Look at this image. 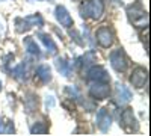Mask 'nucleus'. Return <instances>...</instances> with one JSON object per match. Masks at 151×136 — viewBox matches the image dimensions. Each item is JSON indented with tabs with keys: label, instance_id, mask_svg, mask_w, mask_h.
<instances>
[{
	"label": "nucleus",
	"instance_id": "obj_1",
	"mask_svg": "<svg viewBox=\"0 0 151 136\" xmlns=\"http://www.w3.org/2000/svg\"><path fill=\"white\" fill-rule=\"evenodd\" d=\"M127 14L132 20V23L136 27H147L148 26V14L142 9L141 5H132L127 9Z\"/></svg>",
	"mask_w": 151,
	"mask_h": 136
},
{
	"label": "nucleus",
	"instance_id": "obj_2",
	"mask_svg": "<svg viewBox=\"0 0 151 136\" xmlns=\"http://www.w3.org/2000/svg\"><path fill=\"white\" fill-rule=\"evenodd\" d=\"M104 12V2L103 0H88L83 8V17H89L92 20H100Z\"/></svg>",
	"mask_w": 151,
	"mask_h": 136
},
{
	"label": "nucleus",
	"instance_id": "obj_3",
	"mask_svg": "<svg viewBox=\"0 0 151 136\" xmlns=\"http://www.w3.org/2000/svg\"><path fill=\"white\" fill-rule=\"evenodd\" d=\"M89 94L95 100H104L110 95V86L109 82L101 80H91L89 82Z\"/></svg>",
	"mask_w": 151,
	"mask_h": 136
},
{
	"label": "nucleus",
	"instance_id": "obj_4",
	"mask_svg": "<svg viewBox=\"0 0 151 136\" xmlns=\"http://www.w3.org/2000/svg\"><path fill=\"white\" fill-rule=\"evenodd\" d=\"M110 65L118 73H124L125 70H127L129 60H127V56H125L122 48H116V50H113L110 53Z\"/></svg>",
	"mask_w": 151,
	"mask_h": 136
},
{
	"label": "nucleus",
	"instance_id": "obj_5",
	"mask_svg": "<svg viewBox=\"0 0 151 136\" xmlns=\"http://www.w3.org/2000/svg\"><path fill=\"white\" fill-rule=\"evenodd\" d=\"M119 124L122 126V129L125 132H133L137 129V121L134 118V114H133V109L130 107H125L122 112H121V122Z\"/></svg>",
	"mask_w": 151,
	"mask_h": 136
},
{
	"label": "nucleus",
	"instance_id": "obj_6",
	"mask_svg": "<svg viewBox=\"0 0 151 136\" xmlns=\"http://www.w3.org/2000/svg\"><path fill=\"white\" fill-rule=\"evenodd\" d=\"M148 80V71L144 67H136L132 71V76H130V83L134 86V88H144L145 83Z\"/></svg>",
	"mask_w": 151,
	"mask_h": 136
},
{
	"label": "nucleus",
	"instance_id": "obj_7",
	"mask_svg": "<svg viewBox=\"0 0 151 136\" xmlns=\"http://www.w3.org/2000/svg\"><path fill=\"white\" fill-rule=\"evenodd\" d=\"M86 79L88 80H101V82H110V77H109V74L107 71L103 68V67H100V65H92L91 68H88L86 71Z\"/></svg>",
	"mask_w": 151,
	"mask_h": 136
},
{
	"label": "nucleus",
	"instance_id": "obj_8",
	"mask_svg": "<svg viewBox=\"0 0 151 136\" xmlns=\"http://www.w3.org/2000/svg\"><path fill=\"white\" fill-rule=\"evenodd\" d=\"M55 17H56V20L60 23V26H64V27H71V26H74V20H73V17L70 15V12L67 11V8L65 6H62V5H59V6H56V9H55Z\"/></svg>",
	"mask_w": 151,
	"mask_h": 136
},
{
	"label": "nucleus",
	"instance_id": "obj_9",
	"mask_svg": "<svg viewBox=\"0 0 151 136\" xmlns=\"http://www.w3.org/2000/svg\"><path fill=\"white\" fill-rule=\"evenodd\" d=\"M97 41H98V44L101 45L103 48H109L112 44H113V33H112V30L109 29V27H106V26H103V27H100L98 30H97Z\"/></svg>",
	"mask_w": 151,
	"mask_h": 136
},
{
	"label": "nucleus",
	"instance_id": "obj_10",
	"mask_svg": "<svg viewBox=\"0 0 151 136\" xmlns=\"http://www.w3.org/2000/svg\"><path fill=\"white\" fill-rule=\"evenodd\" d=\"M112 126V118L107 112V109H100L98 110V114H97V127L101 130L103 133H106Z\"/></svg>",
	"mask_w": 151,
	"mask_h": 136
},
{
	"label": "nucleus",
	"instance_id": "obj_11",
	"mask_svg": "<svg viewBox=\"0 0 151 136\" xmlns=\"http://www.w3.org/2000/svg\"><path fill=\"white\" fill-rule=\"evenodd\" d=\"M130 100H132V91L125 85L119 83L116 86V101L119 104H125V103H129Z\"/></svg>",
	"mask_w": 151,
	"mask_h": 136
},
{
	"label": "nucleus",
	"instance_id": "obj_12",
	"mask_svg": "<svg viewBox=\"0 0 151 136\" xmlns=\"http://www.w3.org/2000/svg\"><path fill=\"white\" fill-rule=\"evenodd\" d=\"M55 65L58 68V71L65 77H70L71 76V71H73V65L71 62H67V59L64 58H56L55 59Z\"/></svg>",
	"mask_w": 151,
	"mask_h": 136
},
{
	"label": "nucleus",
	"instance_id": "obj_13",
	"mask_svg": "<svg viewBox=\"0 0 151 136\" xmlns=\"http://www.w3.org/2000/svg\"><path fill=\"white\" fill-rule=\"evenodd\" d=\"M38 38L44 42V45H45V48L48 50L50 55H56V53H58V45H56V42L53 41V38H52L48 33L40 32V33H38Z\"/></svg>",
	"mask_w": 151,
	"mask_h": 136
},
{
	"label": "nucleus",
	"instance_id": "obj_14",
	"mask_svg": "<svg viewBox=\"0 0 151 136\" xmlns=\"http://www.w3.org/2000/svg\"><path fill=\"white\" fill-rule=\"evenodd\" d=\"M24 47H26V52L29 55H32L38 59L41 58V50H40V47L36 45V42L32 36H26V38H24Z\"/></svg>",
	"mask_w": 151,
	"mask_h": 136
},
{
	"label": "nucleus",
	"instance_id": "obj_15",
	"mask_svg": "<svg viewBox=\"0 0 151 136\" xmlns=\"http://www.w3.org/2000/svg\"><path fill=\"white\" fill-rule=\"evenodd\" d=\"M36 77L42 83H48L52 80V70H50V67L48 65H40L36 68Z\"/></svg>",
	"mask_w": 151,
	"mask_h": 136
},
{
	"label": "nucleus",
	"instance_id": "obj_16",
	"mask_svg": "<svg viewBox=\"0 0 151 136\" xmlns=\"http://www.w3.org/2000/svg\"><path fill=\"white\" fill-rule=\"evenodd\" d=\"M11 74L14 76L17 80H26L27 79V65L26 64H20L14 70L11 71Z\"/></svg>",
	"mask_w": 151,
	"mask_h": 136
},
{
	"label": "nucleus",
	"instance_id": "obj_17",
	"mask_svg": "<svg viewBox=\"0 0 151 136\" xmlns=\"http://www.w3.org/2000/svg\"><path fill=\"white\" fill-rule=\"evenodd\" d=\"M30 29H32V26H30V23L26 18H20V17L15 18V30L18 33H24V32H27Z\"/></svg>",
	"mask_w": 151,
	"mask_h": 136
},
{
	"label": "nucleus",
	"instance_id": "obj_18",
	"mask_svg": "<svg viewBox=\"0 0 151 136\" xmlns=\"http://www.w3.org/2000/svg\"><path fill=\"white\" fill-rule=\"evenodd\" d=\"M47 130H48V127H47L45 122H42V121L35 122V124L30 127V133L32 135H45Z\"/></svg>",
	"mask_w": 151,
	"mask_h": 136
},
{
	"label": "nucleus",
	"instance_id": "obj_19",
	"mask_svg": "<svg viewBox=\"0 0 151 136\" xmlns=\"http://www.w3.org/2000/svg\"><path fill=\"white\" fill-rule=\"evenodd\" d=\"M38 107V97L33 94H29V98H26V112L30 114Z\"/></svg>",
	"mask_w": 151,
	"mask_h": 136
},
{
	"label": "nucleus",
	"instance_id": "obj_20",
	"mask_svg": "<svg viewBox=\"0 0 151 136\" xmlns=\"http://www.w3.org/2000/svg\"><path fill=\"white\" fill-rule=\"evenodd\" d=\"M26 20L30 23V26H32V27H33V26L42 27V26H44V20H42V17H41L40 14H33V15H29V17H26Z\"/></svg>",
	"mask_w": 151,
	"mask_h": 136
},
{
	"label": "nucleus",
	"instance_id": "obj_21",
	"mask_svg": "<svg viewBox=\"0 0 151 136\" xmlns=\"http://www.w3.org/2000/svg\"><path fill=\"white\" fill-rule=\"evenodd\" d=\"M55 106V97L53 95H47V100H45V107L47 109H52Z\"/></svg>",
	"mask_w": 151,
	"mask_h": 136
},
{
	"label": "nucleus",
	"instance_id": "obj_22",
	"mask_svg": "<svg viewBox=\"0 0 151 136\" xmlns=\"http://www.w3.org/2000/svg\"><path fill=\"white\" fill-rule=\"evenodd\" d=\"M3 35H5V23L0 20V38H2Z\"/></svg>",
	"mask_w": 151,
	"mask_h": 136
},
{
	"label": "nucleus",
	"instance_id": "obj_23",
	"mask_svg": "<svg viewBox=\"0 0 151 136\" xmlns=\"http://www.w3.org/2000/svg\"><path fill=\"white\" fill-rule=\"evenodd\" d=\"M5 130V122H3V118H0V133Z\"/></svg>",
	"mask_w": 151,
	"mask_h": 136
},
{
	"label": "nucleus",
	"instance_id": "obj_24",
	"mask_svg": "<svg viewBox=\"0 0 151 136\" xmlns=\"http://www.w3.org/2000/svg\"><path fill=\"white\" fill-rule=\"evenodd\" d=\"M0 91H2V82H0Z\"/></svg>",
	"mask_w": 151,
	"mask_h": 136
}]
</instances>
